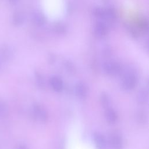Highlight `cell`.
Wrapping results in <instances>:
<instances>
[{
  "label": "cell",
  "mask_w": 149,
  "mask_h": 149,
  "mask_svg": "<svg viewBox=\"0 0 149 149\" xmlns=\"http://www.w3.org/2000/svg\"><path fill=\"white\" fill-rule=\"evenodd\" d=\"M40 2L44 15L49 21H59L66 13V0H40Z\"/></svg>",
  "instance_id": "6da1fadb"
},
{
  "label": "cell",
  "mask_w": 149,
  "mask_h": 149,
  "mask_svg": "<svg viewBox=\"0 0 149 149\" xmlns=\"http://www.w3.org/2000/svg\"><path fill=\"white\" fill-rule=\"evenodd\" d=\"M33 113L37 119L42 122H46L48 118V115L45 108L37 103L33 106Z\"/></svg>",
  "instance_id": "7a4b0ae2"
},
{
  "label": "cell",
  "mask_w": 149,
  "mask_h": 149,
  "mask_svg": "<svg viewBox=\"0 0 149 149\" xmlns=\"http://www.w3.org/2000/svg\"><path fill=\"white\" fill-rule=\"evenodd\" d=\"M137 78L133 73H127L123 78L122 85L124 89L126 90H133L137 85Z\"/></svg>",
  "instance_id": "3957f363"
},
{
  "label": "cell",
  "mask_w": 149,
  "mask_h": 149,
  "mask_svg": "<svg viewBox=\"0 0 149 149\" xmlns=\"http://www.w3.org/2000/svg\"><path fill=\"white\" fill-rule=\"evenodd\" d=\"M109 144L113 149H122L123 140L120 134L117 132L112 133L109 136Z\"/></svg>",
  "instance_id": "277c9868"
},
{
  "label": "cell",
  "mask_w": 149,
  "mask_h": 149,
  "mask_svg": "<svg viewBox=\"0 0 149 149\" xmlns=\"http://www.w3.org/2000/svg\"><path fill=\"white\" fill-rule=\"evenodd\" d=\"M88 89L87 86L83 82L78 83L75 87V93L76 95L81 99L85 98L88 94Z\"/></svg>",
  "instance_id": "5b68a950"
},
{
  "label": "cell",
  "mask_w": 149,
  "mask_h": 149,
  "mask_svg": "<svg viewBox=\"0 0 149 149\" xmlns=\"http://www.w3.org/2000/svg\"><path fill=\"white\" fill-rule=\"evenodd\" d=\"M94 144L98 149H105L107 141L104 136L100 133L96 132L93 135Z\"/></svg>",
  "instance_id": "8992f818"
},
{
  "label": "cell",
  "mask_w": 149,
  "mask_h": 149,
  "mask_svg": "<svg viewBox=\"0 0 149 149\" xmlns=\"http://www.w3.org/2000/svg\"><path fill=\"white\" fill-rule=\"evenodd\" d=\"M49 83L52 89L56 92H59L63 89V81L58 76H52L49 80Z\"/></svg>",
  "instance_id": "52a82bcc"
},
{
  "label": "cell",
  "mask_w": 149,
  "mask_h": 149,
  "mask_svg": "<svg viewBox=\"0 0 149 149\" xmlns=\"http://www.w3.org/2000/svg\"><path fill=\"white\" fill-rule=\"evenodd\" d=\"M105 118L108 123H113L116 121L118 116L114 109L109 107L107 108L105 111Z\"/></svg>",
  "instance_id": "ba28073f"
},
{
  "label": "cell",
  "mask_w": 149,
  "mask_h": 149,
  "mask_svg": "<svg viewBox=\"0 0 149 149\" xmlns=\"http://www.w3.org/2000/svg\"><path fill=\"white\" fill-rule=\"evenodd\" d=\"M104 70L105 72L109 76L117 75L120 70V67L115 64H108L105 66Z\"/></svg>",
  "instance_id": "9c48e42d"
},
{
  "label": "cell",
  "mask_w": 149,
  "mask_h": 149,
  "mask_svg": "<svg viewBox=\"0 0 149 149\" xmlns=\"http://www.w3.org/2000/svg\"><path fill=\"white\" fill-rule=\"evenodd\" d=\"M137 101L139 104H144L148 101V93L146 90L142 89L139 91L137 95Z\"/></svg>",
  "instance_id": "30bf717a"
},
{
  "label": "cell",
  "mask_w": 149,
  "mask_h": 149,
  "mask_svg": "<svg viewBox=\"0 0 149 149\" xmlns=\"http://www.w3.org/2000/svg\"><path fill=\"white\" fill-rule=\"evenodd\" d=\"M100 101L102 104V105L105 108H109L110 105V98L109 96L105 94V93H102L100 97Z\"/></svg>",
  "instance_id": "8fae6325"
},
{
  "label": "cell",
  "mask_w": 149,
  "mask_h": 149,
  "mask_svg": "<svg viewBox=\"0 0 149 149\" xmlns=\"http://www.w3.org/2000/svg\"><path fill=\"white\" fill-rule=\"evenodd\" d=\"M8 107L2 101L0 100V118L5 117L8 113Z\"/></svg>",
  "instance_id": "7c38bea8"
},
{
  "label": "cell",
  "mask_w": 149,
  "mask_h": 149,
  "mask_svg": "<svg viewBox=\"0 0 149 149\" xmlns=\"http://www.w3.org/2000/svg\"><path fill=\"white\" fill-rule=\"evenodd\" d=\"M36 80L38 86L41 87L44 86V81L40 74H36Z\"/></svg>",
  "instance_id": "4fadbf2b"
},
{
  "label": "cell",
  "mask_w": 149,
  "mask_h": 149,
  "mask_svg": "<svg viewBox=\"0 0 149 149\" xmlns=\"http://www.w3.org/2000/svg\"><path fill=\"white\" fill-rule=\"evenodd\" d=\"M16 149H28V148L24 145H20Z\"/></svg>",
  "instance_id": "5bb4252c"
}]
</instances>
